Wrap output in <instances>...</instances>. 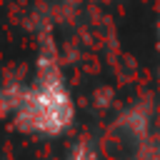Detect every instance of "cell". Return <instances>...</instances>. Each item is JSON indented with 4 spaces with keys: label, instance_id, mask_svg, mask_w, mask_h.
Wrapping results in <instances>:
<instances>
[{
    "label": "cell",
    "instance_id": "1",
    "mask_svg": "<svg viewBox=\"0 0 160 160\" xmlns=\"http://www.w3.org/2000/svg\"><path fill=\"white\" fill-rule=\"evenodd\" d=\"M10 115L18 130L38 135H60L72 125L75 105L60 70L52 62L45 60L38 70L35 82L20 90V98Z\"/></svg>",
    "mask_w": 160,
    "mask_h": 160
},
{
    "label": "cell",
    "instance_id": "3",
    "mask_svg": "<svg viewBox=\"0 0 160 160\" xmlns=\"http://www.w3.org/2000/svg\"><path fill=\"white\" fill-rule=\"evenodd\" d=\"M158 35H160V18H158Z\"/></svg>",
    "mask_w": 160,
    "mask_h": 160
},
{
    "label": "cell",
    "instance_id": "2",
    "mask_svg": "<svg viewBox=\"0 0 160 160\" xmlns=\"http://www.w3.org/2000/svg\"><path fill=\"white\" fill-rule=\"evenodd\" d=\"M65 160H100V158H98V152L90 142H78Z\"/></svg>",
    "mask_w": 160,
    "mask_h": 160
}]
</instances>
